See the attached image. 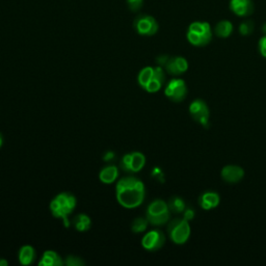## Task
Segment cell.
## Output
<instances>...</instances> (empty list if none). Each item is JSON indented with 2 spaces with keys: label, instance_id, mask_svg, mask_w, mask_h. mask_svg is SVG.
<instances>
[{
  "label": "cell",
  "instance_id": "cell-25",
  "mask_svg": "<svg viewBox=\"0 0 266 266\" xmlns=\"http://www.w3.org/2000/svg\"><path fill=\"white\" fill-rule=\"evenodd\" d=\"M64 264L68 265V266H82V265H84V262L79 257L69 256V257H66Z\"/></svg>",
  "mask_w": 266,
  "mask_h": 266
},
{
  "label": "cell",
  "instance_id": "cell-19",
  "mask_svg": "<svg viewBox=\"0 0 266 266\" xmlns=\"http://www.w3.org/2000/svg\"><path fill=\"white\" fill-rule=\"evenodd\" d=\"M146 164L145 155L141 152H133L131 153V173H138L144 169Z\"/></svg>",
  "mask_w": 266,
  "mask_h": 266
},
{
  "label": "cell",
  "instance_id": "cell-8",
  "mask_svg": "<svg viewBox=\"0 0 266 266\" xmlns=\"http://www.w3.org/2000/svg\"><path fill=\"white\" fill-rule=\"evenodd\" d=\"M135 28L141 36L151 37L158 31L156 19L149 15H141L135 21Z\"/></svg>",
  "mask_w": 266,
  "mask_h": 266
},
{
  "label": "cell",
  "instance_id": "cell-24",
  "mask_svg": "<svg viewBox=\"0 0 266 266\" xmlns=\"http://www.w3.org/2000/svg\"><path fill=\"white\" fill-rule=\"evenodd\" d=\"M254 22L251 21V20H247V21H243L242 23H240L239 25V34L243 37H247V36H250L253 34L254 31Z\"/></svg>",
  "mask_w": 266,
  "mask_h": 266
},
{
  "label": "cell",
  "instance_id": "cell-10",
  "mask_svg": "<svg viewBox=\"0 0 266 266\" xmlns=\"http://www.w3.org/2000/svg\"><path fill=\"white\" fill-rule=\"evenodd\" d=\"M163 68L172 76H180L188 70V61L183 56L169 57Z\"/></svg>",
  "mask_w": 266,
  "mask_h": 266
},
{
  "label": "cell",
  "instance_id": "cell-33",
  "mask_svg": "<svg viewBox=\"0 0 266 266\" xmlns=\"http://www.w3.org/2000/svg\"><path fill=\"white\" fill-rule=\"evenodd\" d=\"M3 144H4V137H3L2 133H0V148H2Z\"/></svg>",
  "mask_w": 266,
  "mask_h": 266
},
{
  "label": "cell",
  "instance_id": "cell-12",
  "mask_svg": "<svg viewBox=\"0 0 266 266\" xmlns=\"http://www.w3.org/2000/svg\"><path fill=\"white\" fill-rule=\"evenodd\" d=\"M230 10L238 17H249L254 13L252 0H230Z\"/></svg>",
  "mask_w": 266,
  "mask_h": 266
},
{
  "label": "cell",
  "instance_id": "cell-14",
  "mask_svg": "<svg viewBox=\"0 0 266 266\" xmlns=\"http://www.w3.org/2000/svg\"><path fill=\"white\" fill-rule=\"evenodd\" d=\"M220 196L215 191H205L198 197V205L203 210H212L219 205Z\"/></svg>",
  "mask_w": 266,
  "mask_h": 266
},
{
  "label": "cell",
  "instance_id": "cell-17",
  "mask_svg": "<svg viewBox=\"0 0 266 266\" xmlns=\"http://www.w3.org/2000/svg\"><path fill=\"white\" fill-rule=\"evenodd\" d=\"M64 262L58 256L57 253L53 251H46L44 253L41 261L39 262L40 266H61Z\"/></svg>",
  "mask_w": 266,
  "mask_h": 266
},
{
  "label": "cell",
  "instance_id": "cell-5",
  "mask_svg": "<svg viewBox=\"0 0 266 266\" xmlns=\"http://www.w3.org/2000/svg\"><path fill=\"white\" fill-rule=\"evenodd\" d=\"M168 232L171 240L176 245H184L190 237L191 228L189 221L183 217H177L168 226Z\"/></svg>",
  "mask_w": 266,
  "mask_h": 266
},
{
  "label": "cell",
  "instance_id": "cell-27",
  "mask_svg": "<svg viewBox=\"0 0 266 266\" xmlns=\"http://www.w3.org/2000/svg\"><path fill=\"white\" fill-rule=\"evenodd\" d=\"M130 165H131V154H126L124 155L121 160V169L125 173H131Z\"/></svg>",
  "mask_w": 266,
  "mask_h": 266
},
{
  "label": "cell",
  "instance_id": "cell-11",
  "mask_svg": "<svg viewBox=\"0 0 266 266\" xmlns=\"http://www.w3.org/2000/svg\"><path fill=\"white\" fill-rule=\"evenodd\" d=\"M220 177L229 184H237L245 177V170L236 164H228L221 169Z\"/></svg>",
  "mask_w": 266,
  "mask_h": 266
},
{
  "label": "cell",
  "instance_id": "cell-30",
  "mask_svg": "<svg viewBox=\"0 0 266 266\" xmlns=\"http://www.w3.org/2000/svg\"><path fill=\"white\" fill-rule=\"evenodd\" d=\"M116 157V154L113 152V151H107L105 154H104V156H103V160L104 161H112L114 160Z\"/></svg>",
  "mask_w": 266,
  "mask_h": 266
},
{
  "label": "cell",
  "instance_id": "cell-9",
  "mask_svg": "<svg viewBox=\"0 0 266 266\" xmlns=\"http://www.w3.org/2000/svg\"><path fill=\"white\" fill-rule=\"evenodd\" d=\"M165 243V235L160 230H152L142 239V246L145 250L154 252L160 250Z\"/></svg>",
  "mask_w": 266,
  "mask_h": 266
},
{
  "label": "cell",
  "instance_id": "cell-15",
  "mask_svg": "<svg viewBox=\"0 0 266 266\" xmlns=\"http://www.w3.org/2000/svg\"><path fill=\"white\" fill-rule=\"evenodd\" d=\"M119 177V169L116 165H107L99 174L100 181L104 184L114 183Z\"/></svg>",
  "mask_w": 266,
  "mask_h": 266
},
{
  "label": "cell",
  "instance_id": "cell-22",
  "mask_svg": "<svg viewBox=\"0 0 266 266\" xmlns=\"http://www.w3.org/2000/svg\"><path fill=\"white\" fill-rule=\"evenodd\" d=\"M153 76H154V68H153V66H146V68H144L140 72L138 80H139V84L144 88V90L148 85V83L151 81Z\"/></svg>",
  "mask_w": 266,
  "mask_h": 266
},
{
  "label": "cell",
  "instance_id": "cell-2",
  "mask_svg": "<svg viewBox=\"0 0 266 266\" xmlns=\"http://www.w3.org/2000/svg\"><path fill=\"white\" fill-rule=\"evenodd\" d=\"M76 197L69 192H61L57 194L50 203V210L54 217L62 219L64 226H69L68 216L76 207Z\"/></svg>",
  "mask_w": 266,
  "mask_h": 266
},
{
  "label": "cell",
  "instance_id": "cell-32",
  "mask_svg": "<svg viewBox=\"0 0 266 266\" xmlns=\"http://www.w3.org/2000/svg\"><path fill=\"white\" fill-rule=\"evenodd\" d=\"M9 265V262L4 259V258H0V266H8Z\"/></svg>",
  "mask_w": 266,
  "mask_h": 266
},
{
  "label": "cell",
  "instance_id": "cell-23",
  "mask_svg": "<svg viewBox=\"0 0 266 266\" xmlns=\"http://www.w3.org/2000/svg\"><path fill=\"white\" fill-rule=\"evenodd\" d=\"M149 225V221L147 219V217H138L135 220H133L132 226H131V230L133 233H143L147 230Z\"/></svg>",
  "mask_w": 266,
  "mask_h": 266
},
{
  "label": "cell",
  "instance_id": "cell-3",
  "mask_svg": "<svg viewBox=\"0 0 266 266\" xmlns=\"http://www.w3.org/2000/svg\"><path fill=\"white\" fill-rule=\"evenodd\" d=\"M213 29L208 22L194 21L189 24L186 38L189 44L195 47H204L212 41Z\"/></svg>",
  "mask_w": 266,
  "mask_h": 266
},
{
  "label": "cell",
  "instance_id": "cell-13",
  "mask_svg": "<svg viewBox=\"0 0 266 266\" xmlns=\"http://www.w3.org/2000/svg\"><path fill=\"white\" fill-rule=\"evenodd\" d=\"M164 81H165V75H164L163 68L160 65L155 66L154 76L151 79V81L148 83L145 90L148 93H157L158 91H160V88L162 87Z\"/></svg>",
  "mask_w": 266,
  "mask_h": 266
},
{
  "label": "cell",
  "instance_id": "cell-16",
  "mask_svg": "<svg viewBox=\"0 0 266 266\" xmlns=\"http://www.w3.org/2000/svg\"><path fill=\"white\" fill-rule=\"evenodd\" d=\"M233 30H234V26L231 21L221 20L215 25L213 29V34L220 39H227L232 35Z\"/></svg>",
  "mask_w": 266,
  "mask_h": 266
},
{
  "label": "cell",
  "instance_id": "cell-21",
  "mask_svg": "<svg viewBox=\"0 0 266 266\" xmlns=\"http://www.w3.org/2000/svg\"><path fill=\"white\" fill-rule=\"evenodd\" d=\"M91 224H92L91 218L85 214H79L73 220V225H74L75 229L77 231H80V232L87 231L88 229L91 228Z\"/></svg>",
  "mask_w": 266,
  "mask_h": 266
},
{
  "label": "cell",
  "instance_id": "cell-1",
  "mask_svg": "<svg viewBox=\"0 0 266 266\" xmlns=\"http://www.w3.org/2000/svg\"><path fill=\"white\" fill-rule=\"evenodd\" d=\"M116 194L121 206L127 209H135L144 203L146 189L143 181L137 177L128 176L119 180Z\"/></svg>",
  "mask_w": 266,
  "mask_h": 266
},
{
  "label": "cell",
  "instance_id": "cell-20",
  "mask_svg": "<svg viewBox=\"0 0 266 266\" xmlns=\"http://www.w3.org/2000/svg\"><path fill=\"white\" fill-rule=\"evenodd\" d=\"M168 205H169L171 212L176 213V214L183 213V211L186 208V204L184 202V200L180 196H172L169 200Z\"/></svg>",
  "mask_w": 266,
  "mask_h": 266
},
{
  "label": "cell",
  "instance_id": "cell-28",
  "mask_svg": "<svg viewBox=\"0 0 266 266\" xmlns=\"http://www.w3.org/2000/svg\"><path fill=\"white\" fill-rule=\"evenodd\" d=\"M258 49L260 54L266 58V36L262 37L258 42Z\"/></svg>",
  "mask_w": 266,
  "mask_h": 266
},
{
  "label": "cell",
  "instance_id": "cell-31",
  "mask_svg": "<svg viewBox=\"0 0 266 266\" xmlns=\"http://www.w3.org/2000/svg\"><path fill=\"white\" fill-rule=\"evenodd\" d=\"M169 57H170V56H168V55H160V56H158L157 59H156L158 65H160V66H162V68H163L165 62H167L168 59H169Z\"/></svg>",
  "mask_w": 266,
  "mask_h": 266
},
{
  "label": "cell",
  "instance_id": "cell-6",
  "mask_svg": "<svg viewBox=\"0 0 266 266\" xmlns=\"http://www.w3.org/2000/svg\"><path fill=\"white\" fill-rule=\"evenodd\" d=\"M189 115L200 125L205 128L210 124V109L208 104L203 99H194L189 104Z\"/></svg>",
  "mask_w": 266,
  "mask_h": 266
},
{
  "label": "cell",
  "instance_id": "cell-7",
  "mask_svg": "<svg viewBox=\"0 0 266 266\" xmlns=\"http://www.w3.org/2000/svg\"><path fill=\"white\" fill-rule=\"evenodd\" d=\"M188 90L185 81L181 78H173L164 88V95L173 102L180 103L185 100Z\"/></svg>",
  "mask_w": 266,
  "mask_h": 266
},
{
  "label": "cell",
  "instance_id": "cell-29",
  "mask_svg": "<svg viewBox=\"0 0 266 266\" xmlns=\"http://www.w3.org/2000/svg\"><path fill=\"white\" fill-rule=\"evenodd\" d=\"M194 215H195V212L192 208H189V207H186L185 210L183 211V218H185L186 220H191L194 218Z\"/></svg>",
  "mask_w": 266,
  "mask_h": 266
},
{
  "label": "cell",
  "instance_id": "cell-18",
  "mask_svg": "<svg viewBox=\"0 0 266 266\" xmlns=\"http://www.w3.org/2000/svg\"><path fill=\"white\" fill-rule=\"evenodd\" d=\"M36 260V250L31 246H23L19 251V262L22 265H30Z\"/></svg>",
  "mask_w": 266,
  "mask_h": 266
},
{
  "label": "cell",
  "instance_id": "cell-26",
  "mask_svg": "<svg viewBox=\"0 0 266 266\" xmlns=\"http://www.w3.org/2000/svg\"><path fill=\"white\" fill-rule=\"evenodd\" d=\"M144 0H127V5L130 11L138 12L142 9Z\"/></svg>",
  "mask_w": 266,
  "mask_h": 266
},
{
  "label": "cell",
  "instance_id": "cell-4",
  "mask_svg": "<svg viewBox=\"0 0 266 266\" xmlns=\"http://www.w3.org/2000/svg\"><path fill=\"white\" fill-rule=\"evenodd\" d=\"M171 210L165 201L160 198L155 200L147 208L146 217L149 224L155 227H160L169 223L171 218Z\"/></svg>",
  "mask_w": 266,
  "mask_h": 266
}]
</instances>
